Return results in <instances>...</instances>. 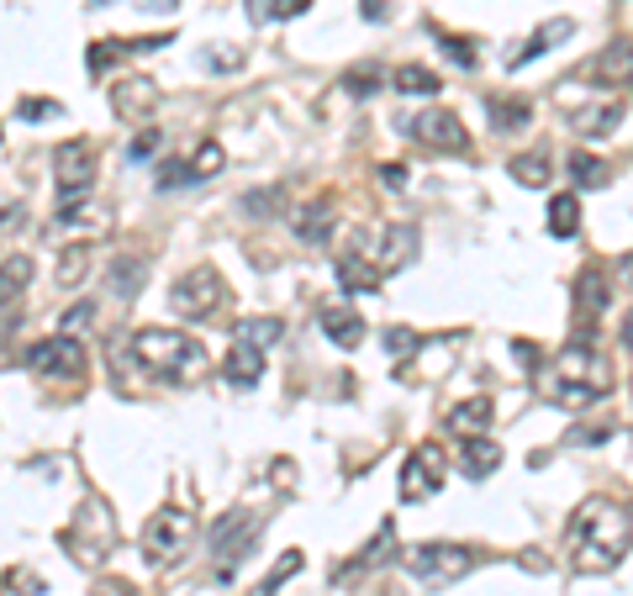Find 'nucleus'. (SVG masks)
I'll use <instances>...</instances> for the list:
<instances>
[{"mask_svg":"<svg viewBox=\"0 0 633 596\" xmlns=\"http://www.w3.org/2000/svg\"><path fill=\"white\" fill-rule=\"evenodd\" d=\"M439 49H449V58H454V64H464V70L475 64V49H470L464 38H439Z\"/></svg>","mask_w":633,"mask_h":596,"instance_id":"obj_46","label":"nucleus"},{"mask_svg":"<svg viewBox=\"0 0 633 596\" xmlns=\"http://www.w3.org/2000/svg\"><path fill=\"white\" fill-rule=\"evenodd\" d=\"M296 571H301V554H296V549H291V554H286V560H280V565H275V571L265 575V596H275V592H280V586H286V581H291Z\"/></svg>","mask_w":633,"mask_h":596,"instance_id":"obj_40","label":"nucleus"},{"mask_svg":"<svg viewBox=\"0 0 633 596\" xmlns=\"http://www.w3.org/2000/svg\"><path fill=\"white\" fill-rule=\"evenodd\" d=\"M148 280V259L143 254H117V259L106 264V290L117 296V301H132Z\"/></svg>","mask_w":633,"mask_h":596,"instance_id":"obj_18","label":"nucleus"},{"mask_svg":"<svg viewBox=\"0 0 633 596\" xmlns=\"http://www.w3.org/2000/svg\"><path fill=\"white\" fill-rule=\"evenodd\" d=\"M343 91H348V96H360V100H369L375 91H380V70H375V64L348 70V74H343Z\"/></svg>","mask_w":633,"mask_h":596,"instance_id":"obj_36","label":"nucleus"},{"mask_svg":"<svg viewBox=\"0 0 633 596\" xmlns=\"http://www.w3.org/2000/svg\"><path fill=\"white\" fill-rule=\"evenodd\" d=\"M407 127V138L422 148H433V153H464L470 148V132H464V121L454 117V111H443V106H433V111H417L412 121H401Z\"/></svg>","mask_w":633,"mask_h":596,"instance_id":"obj_11","label":"nucleus"},{"mask_svg":"<svg viewBox=\"0 0 633 596\" xmlns=\"http://www.w3.org/2000/svg\"><path fill=\"white\" fill-rule=\"evenodd\" d=\"M417 581H433V586H449V581H460V575L475 571V554L464 544H412L407 549V560H401Z\"/></svg>","mask_w":633,"mask_h":596,"instance_id":"obj_9","label":"nucleus"},{"mask_svg":"<svg viewBox=\"0 0 633 596\" xmlns=\"http://www.w3.org/2000/svg\"><path fill=\"white\" fill-rule=\"evenodd\" d=\"M439 85L443 79L433 70H422V64H401V70L390 74V91H396V96H433Z\"/></svg>","mask_w":633,"mask_h":596,"instance_id":"obj_27","label":"nucleus"},{"mask_svg":"<svg viewBox=\"0 0 633 596\" xmlns=\"http://www.w3.org/2000/svg\"><path fill=\"white\" fill-rule=\"evenodd\" d=\"M96 6H111V0H96Z\"/></svg>","mask_w":633,"mask_h":596,"instance_id":"obj_55","label":"nucleus"},{"mask_svg":"<svg viewBox=\"0 0 633 596\" xmlns=\"http://www.w3.org/2000/svg\"><path fill=\"white\" fill-rule=\"evenodd\" d=\"M191 539H195V507L170 501L143 523V539H138L143 549L138 554H143L148 571H170V565H180L191 554Z\"/></svg>","mask_w":633,"mask_h":596,"instance_id":"obj_5","label":"nucleus"},{"mask_svg":"<svg viewBox=\"0 0 633 596\" xmlns=\"http://www.w3.org/2000/svg\"><path fill=\"white\" fill-rule=\"evenodd\" d=\"M90 311H96V307H90V301H79V307H74L69 317L58 322V333H74V328H85V322H90Z\"/></svg>","mask_w":633,"mask_h":596,"instance_id":"obj_48","label":"nucleus"},{"mask_svg":"<svg viewBox=\"0 0 633 596\" xmlns=\"http://www.w3.org/2000/svg\"><path fill=\"white\" fill-rule=\"evenodd\" d=\"M380 338H386V354L390 359H412L417 349H422V338H417L412 328H386Z\"/></svg>","mask_w":633,"mask_h":596,"instance_id":"obj_37","label":"nucleus"},{"mask_svg":"<svg viewBox=\"0 0 633 596\" xmlns=\"http://www.w3.org/2000/svg\"><path fill=\"white\" fill-rule=\"evenodd\" d=\"M53 180H58V201L90 195L96 185V148L90 143H64L53 153Z\"/></svg>","mask_w":633,"mask_h":596,"instance_id":"obj_12","label":"nucleus"},{"mask_svg":"<svg viewBox=\"0 0 633 596\" xmlns=\"http://www.w3.org/2000/svg\"><path fill=\"white\" fill-rule=\"evenodd\" d=\"M586 79L591 85H623V79H633V43L629 38H618L612 49H602L591 64H586Z\"/></svg>","mask_w":633,"mask_h":596,"instance_id":"obj_17","label":"nucleus"},{"mask_svg":"<svg viewBox=\"0 0 633 596\" xmlns=\"http://www.w3.org/2000/svg\"><path fill=\"white\" fill-rule=\"evenodd\" d=\"M496 465H502V444H491L486 433H481V438H464V454H460V470H464V476H470V480H486Z\"/></svg>","mask_w":633,"mask_h":596,"instance_id":"obj_25","label":"nucleus"},{"mask_svg":"<svg viewBox=\"0 0 633 596\" xmlns=\"http://www.w3.org/2000/svg\"><path fill=\"white\" fill-rule=\"evenodd\" d=\"M127 354L138 359V370L174 385H191L206 375V349L191 333H174V328H138L127 338Z\"/></svg>","mask_w":633,"mask_h":596,"instance_id":"obj_3","label":"nucleus"},{"mask_svg":"<svg viewBox=\"0 0 633 596\" xmlns=\"http://www.w3.org/2000/svg\"><path fill=\"white\" fill-rule=\"evenodd\" d=\"M333 222H339L333 201H307V206L296 212V238L307 243V248H322V243L333 238Z\"/></svg>","mask_w":633,"mask_h":596,"instance_id":"obj_19","label":"nucleus"},{"mask_svg":"<svg viewBox=\"0 0 633 596\" xmlns=\"http://www.w3.org/2000/svg\"><path fill=\"white\" fill-rule=\"evenodd\" d=\"M307 6H312V0H280V17H301Z\"/></svg>","mask_w":633,"mask_h":596,"instance_id":"obj_52","label":"nucleus"},{"mask_svg":"<svg viewBox=\"0 0 633 596\" xmlns=\"http://www.w3.org/2000/svg\"><path fill=\"white\" fill-rule=\"evenodd\" d=\"M174 185H191V159H170V164H159V191H174Z\"/></svg>","mask_w":633,"mask_h":596,"instance_id":"obj_42","label":"nucleus"},{"mask_svg":"<svg viewBox=\"0 0 633 596\" xmlns=\"http://www.w3.org/2000/svg\"><path fill=\"white\" fill-rule=\"evenodd\" d=\"M507 169H512V180H517V185H528V191H544V185L555 180V169H549L544 153H517Z\"/></svg>","mask_w":633,"mask_h":596,"instance_id":"obj_30","label":"nucleus"},{"mask_svg":"<svg viewBox=\"0 0 633 596\" xmlns=\"http://www.w3.org/2000/svg\"><path fill=\"white\" fill-rule=\"evenodd\" d=\"M58 544L69 549V560L79 571H100L111 560V549H117V518H111V507H100L96 497L79 501L69 528L58 533Z\"/></svg>","mask_w":633,"mask_h":596,"instance_id":"obj_4","label":"nucleus"},{"mask_svg":"<svg viewBox=\"0 0 633 596\" xmlns=\"http://www.w3.org/2000/svg\"><path fill=\"white\" fill-rule=\"evenodd\" d=\"M486 117L496 132H517V127H528L534 106H528V100H486Z\"/></svg>","mask_w":633,"mask_h":596,"instance_id":"obj_31","label":"nucleus"},{"mask_svg":"<svg viewBox=\"0 0 633 596\" xmlns=\"http://www.w3.org/2000/svg\"><path fill=\"white\" fill-rule=\"evenodd\" d=\"M222 164H227V153H222V143H206L195 148V159H191V180H217L222 174Z\"/></svg>","mask_w":633,"mask_h":596,"instance_id":"obj_35","label":"nucleus"},{"mask_svg":"<svg viewBox=\"0 0 633 596\" xmlns=\"http://www.w3.org/2000/svg\"><path fill=\"white\" fill-rule=\"evenodd\" d=\"M22 359H26V370L43 375V381H79V375H85V349H79V338L74 333L37 338Z\"/></svg>","mask_w":633,"mask_h":596,"instance_id":"obj_8","label":"nucleus"},{"mask_svg":"<svg viewBox=\"0 0 633 596\" xmlns=\"http://www.w3.org/2000/svg\"><path fill=\"white\" fill-rule=\"evenodd\" d=\"M53 275H58V286L64 290H74L85 275H90V248H85V243H69V248L58 254V269H53Z\"/></svg>","mask_w":633,"mask_h":596,"instance_id":"obj_32","label":"nucleus"},{"mask_svg":"<svg viewBox=\"0 0 633 596\" xmlns=\"http://www.w3.org/2000/svg\"><path fill=\"white\" fill-rule=\"evenodd\" d=\"M618 338H623V349H633V311L623 317V328H618Z\"/></svg>","mask_w":633,"mask_h":596,"instance_id":"obj_53","label":"nucleus"},{"mask_svg":"<svg viewBox=\"0 0 633 596\" xmlns=\"http://www.w3.org/2000/svg\"><path fill=\"white\" fill-rule=\"evenodd\" d=\"M380 185H386V191H401V185H407V164H380Z\"/></svg>","mask_w":633,"mask_h":596,"instance_id":"obj_49","label":"nucleus"},{"mask_svg":"<svg viewBox=\"0 0 633 596\" xmlns=\"http://www.w3.org/2000/svg\"><path fill=\"white\" fill-rule=\"evenodd\" d=\"M544 391H549V402L560 406H591L602 402L612 391V364L608 354L591 343V338H576V343H565L560 354L544 364Z\"/></svg>","mask_w":633,"mask_h":596,"instance_id":"obj_2","label":"nucleus"},{"mask_svg":"<svg viewBox=\"0 0 633 596\" xmlns=\"http://www.w3.org/2000/svg\"><path fill=\"white\" fill-rule=\"evenodd\" d=\"M618 121H623V106H618V100H597V106H576V111H570V127H576L581 138H608Z\"/></svg>","mask_w":633,"mask_h":596,"instance_id":"obj_21","label":"nucleus"},{"mask_svg":"<svg viewBox=\"0 0 633 596\" xmlns=\"http://www.w3.org/2000/svg\"><path fill=\"white\" fill-rule=\"evenodd\" d=\"M244 6H248V22H259V26L280 17V0H244Z\"/></svg>","mask_w":633,"mask_h":596,"instance_id":"obj_45","label":"nucleus"},{"mask_svg":"<svg viewBox=\"0 0 633 596\" xmlns=\"http://www.w3.org/2000/svg\"><path fill=\"white\" fill-rule=\"evenodd\" d=\"M153 153H159V127H143V132L127 143V159H132V164H143V159H153Z\"/></svg>","mask_w":633,"mask_h":596,"instance_id":"obj_41","label":"nucleus"},{"mask_svg":"<svg viewBox=\"0 0 633 596\" xmlns=\"http://www.w3.org/2000/svg\"><path fill=\"white\" fill-rule=\"evenodd\" d=\"M491 417H496L491 396H470V402H460L454 412H449V433H460V438H481V433L491 428Z\"/></svg>","mask_w":633,"mask_h":596,"instance_id":"obj_22","label":"nucleus"},{"mask_svg":"<svg viewBox=\"0 0 633 596\" xmlns=\"http://www.w3.org/2000/svg\"><path fill=\"white\" fill-rule=\"evenodd\" d=\"M396 491H401V501H407V507H412V501L439 497V491H443V449H439V444H417V449L407 454Z\"/></svg>","mask_w":633,"mask_h":596,"instance_id":"obj_10","label":"nucleus"},{"mask_svg":"<svg viewBox=\"0 0 633 596\" xmlns=\"http://www.w3.org/2000/svg\"><path fill=\"white\" fill-rule=\"evenodd\" d=\"M602 307H608V275L591 264V269H581V280H576V317H581V322H597Z\"/></svg>","mask_w":633,"mask_h":596,"instance_id":"obj_23","label":"nucleus"},{"mask_svg":"<svg viewBox=\"0 0 633 596\" xmlns=\"http://www.w3.org/2000/svg\"><path fill=\"white\" fill-rule=\"evenodd\" d=\"M170 307L180 322H212V317H222V307H227V280H222L212 264H195L191 275L174 280Z\"/></svg>","mask_w":633,"mask_h":596,"instance_id":"obj_6","label":"nucleus"},{"mask_svg":"<svg viewBox=\"0 0 633 596\" xmlns=\"http://www.w3.org/2000/svg\"><path fill=\"white\" fill-rule=\"evenodd\" d=\"M122 53H132V43H90V74H100V70H111Z\"/></svg>","mask_w":633,"mask_h":596,"instance_id":"obj_39","label":"nucleus"},{"mask_svg":"<svg viewBox=\"0 0 633 596\" xmlns=\"http://www.w3.org/2000/svg\"><path fill=\"white\" fill-rule=\"evenodd\" d=\"M316 322H322V333L333 338L339 349H360V338H365V317L354 307H322Z\"/></svg>","mask_w":633,"mask_h":596,"instance_id":"obj_20","label":"nucleus"},{"mask_svg":"<svg viewBox=\"0 0 633 596\" xmlns=\"http://www.w3.org/2000/svg\"><path fill=\"white\" fill-rule=\"evenodd\" d=\"M565 38H576V22H570V17H555V22H544V26L534 32V38L523 43V49H512V53H507V70H523V64L544 58L549 49H560Z\"/></svg>","mask_w":633,"mask_h":596,"instance_id":"obj_16","label":"nucleus"},{"mask_svg":"<svg viewBox=\"0 0 633 596\" xmlns=\"http://www.w3.org/2000/svg\"><path fill=\"white\" fill-rule=\"evenodd\" d=\"M254 533H259V518L254 512H227L217 528H212V554L222 560V571H227V560L238 565L248 554V544H254Z\"/></svg>","mask_w":633,"mask_h":596,"instance_id":"obj_13","label":"nucleus"},{"mask_svg":"<svg viewBox=\"0 0 633 596\" xmlns=\"http://www.w3.org/2000/svg\"><path fill=\"white\" fill-rule=\"evenodd\" d=\"M206 64H212V70H238V64H244V49H206Z\"/></svg>","mask_w":633,"mask_h":596,"instance_id":"obj_44","label":"nucleus"},{"mask_svg":"<svg viewBox=\"0 0 633 596\" xmlns=\"http://www.w3.org/2000/svg\"><path fill=\"white\" fill-rule=\"evenodd\" d=\"M26 280H32V259L26 254H6V264H0V296L17 301L26 290Z\"/></svg>","mask_w":633,"mask_h":596,"instance_id":"obj_34","label":"nucleus"},{"mask_svg":"<svg viewBox=\"0 0 633 596\" xmlns=\"http://www.w3.org/2000/svg\"><path fill=\"white\" fill-rule=\"evenodd\" d=\"M354 254H365L380 275H390V269L417 259V227L412 222H380V227H369V233L354 238Z\"/></svg>","mask_w":633,"mask_h":596,"instance_id":"obj_7","label":"nucleus"},{"mask_svg":"<svg viewBox=\"0 0 633 596\" xmlns=\"http://www.w3.org/2000/svg\"><path fill=\"white\" fill-rule=\"evenodd\" d=\"M633 544V518L629 507H618L608 497L581 501V512L565 528V549H570V565L581 575H608L623 565V554Z\"/></svg>","mask_w":633,"mask_h":596,"instance_id":"obj_1","label":"nucleus"},{"mask_svg":"<svg viewBox=\"0 0 633 596\" xmlns=\"http://www.w3.org/2000/svg\"><path fill=\"white\" fill-rule=\"evenodd\" d=\"M64 106H53V100H17V121H49L58 117Z\"/></svg>","mask_w":633,"mask_h":596,"instance_id":"obj_43","label":"nucleus"},{"mask_svg":"<svg viewBox=\"0 0 633 596\" xmlns=\"http://www.w3.org/2000/svg\"><path fill=\"white\" fill-rule=\"evenodd\" d=\"M6 586H11V596H43L49 586H43V575H32V571H6Z\"/></svg>","mask_w":633,"mask_h":596,"instance_id":"obj_38","label":"nucleus"},{"mask_svg":"<svg viewBox=\"0 0 633 596\" xmlns=\"http://www.w3.org/2000/svg\"><path fill=\"white\" fill-rule=\"evenodd\" d=\"M549 233H555V238H576V233H581V201H576V191H565L549 201Z\"/></svg>","mask_w":633,"mask_h":596,"instance_id":"obj_28","label":"nucleus"},{"mask_svg":"<svg viewBox=\"0 0 633 596\" xmlns=\"http://www.w3.org/2000/svg\"><path fill=\"white\" fill-rule=\"evenodd\" d=\"M96 596H132V586H127V581H100Z\"/></svg>","mask_w":633,"mask_h":596,"instance_id":"obj_51","label":"nucleus"},{"mask_svg":"<svg viewBox=\"0 0 633 596\" xmlns=\"http://www.w3.org/2000/svg\"><path fill=\"white\" fill-rule=\"evenodd\" d=\"M360 17H365V22H386V17H390V0H360Z\"/></svg>","mask_w":633,"mask_h":596,"instance_id":"obj_50","label":"nucleus"},{"mask_svg":"<svg viewBox=\"0 0 633 596\" xmlns=\"http://www.w3.org/2000/svg\"><path fill=\"white\" fill-rule=\"evenodd\" d=\"M138 6H153V11H174V0H138Z\"/></svg>","mask_w":633,"mask_h":596,"instance_id":"obj_54","label":"nucleus"},{"mask_svg":"<svg viewBox=\"0 0 633 596\" xmlns=\"http://www.w3.org/2000/svg\"><path fill=\"white\" fill-rule=\"evenodd\" d=\"M227 385H238V391H254V385L265 381V349L259 343H248V338H233V349H227Z\"/></svg>","mask_w":633,"mask_h":596,"instance_id":"obj_15","label":"nucleus"},{"mask_svg":"<svg viewBox=\"0 0 633 596\" xmlns=\"http://www.w3.org/2000/svg\"><path fill=\"white\" fill-rule=\"evenodd\" d=\"M233 338H248V343H259L269 354V349L286 338V322H280V317H238V322H233Z\"/></svg>","mask_w":633,"mask_h":596,"instance_id":"obj_26","label":"nucleus"},{"mask_svg":"<svg viewBox=\"0 0 633 596\" xmlns=\"http://www.w3.org/2000/svg\"><path fill=\"white\" fill-rule=\"evenodd\" d=\"M512 354H517V364H528V370H534V364H538V343H534V338H512Z\"/></svg>","mask_w":633,"mask_h":596,"instance_id":"obj_47","label":"nucleus"},{"mask_svg":"<svg viewBox=\"0 0 633 596\" xmlns=\"http://www.w3.org/2000/svg\"><path fill=\"white\" fill-rule=\"evenodd\" d=\"M570 185H576V191L608 185V164H602L597 153H570Z\"/></svg>","mask_w":633,"mask_h":596,"instance_id":"obj_33","label":"nucleus"},{"mask_svg":"<svg viewBox=\"0 0 633 596\" xmlns=\"http://www.w3.org/2000/svg\"><path fill=\"white\" fill-rule=\"evenodd\" d=\"M339 280H343V290H354V296H375L386 275H380L365 254H339Z\"/></svg>","mask_w":633,"mask_h":596,"instance_id":"obj_24","label":"nucleus"},{"mask_svg":"<svg viewBox=\"0 0 633 596\" xmlns=\"http://www.w3.org/2000/svg\"><path fill=\"white\" fill-rule=\"evenodd\" d=\"M153 106H159V91H153V79H143V74H127V79L111 85V111L122 121H148Z\"/></svg>","mask_w":633,"mask_h":596,"instance_id":"obj_14","label":"nucleus"},{"mask_svg":"<svg viewBox=\"0 0 633 596\" xmlns=\"http://www.w3.org/2000/svg\"><path fill=\"white\" fill-rule=\"evenodd\" d=\"M390 549H396V528H390V523H380V533L369 539V549H365V554H360V560H354V565H348V571H339V581H348V575H354V571L365 575V571H375V565H386V560H390Z\"/></svg>","mask_w":633,"mask_h":596,"instance_id":"obj_29","label":"nucleus"}]
</instances>
